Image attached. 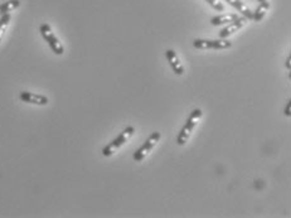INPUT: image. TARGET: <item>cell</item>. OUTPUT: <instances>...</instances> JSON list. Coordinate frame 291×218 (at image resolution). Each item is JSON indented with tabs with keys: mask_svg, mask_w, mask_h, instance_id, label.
Returning <instances> with one entry per match:
<instances>
[{
	"mask_svg": "<svg viewBox=\"0 0 291 218\" xmlns=\"http://www.w3.org/2000/svg\"><path fill=\"white\" fill-rule=\"evenodd\" d=\"M193 47L197 50H227L232 47L228 40H194Z\"/></svg>",
	"mask_w": 291,
	"mask_h": 218,
	"instance_id": "277c9868",
	"label": "cell"
},
{
	"mask_svg": "<svg viewBox=\"0 0 291 218\" xmlns=\"http://www.w3.org/2000/svg\"><path fill=\"white\" fill-rule=\"evenodd\" d=\"M226 2H227L230 6H234V9H237V12L244 14V18H247L248 20L252 19V10L244 3V2H241V0H226Z\"/></svg>",
	"mask_w": 291,
	"mask_h": 218,
	"instance_id": "9c48e42d",
	"label": "cell"
},
{
	"mask_svg": "<svg viewBox=\"0 0 291 218\" xmlns=\"http://www.w3.org/2000/svg\"><path fill=\"white\" fill-rule=\"evenodd\" d=\"M20 100L26 104H34V105L44 106L48 104V98L43 95H38V94H33V92L23 91L20 92Z\"/></svg>",
	"mask_w": 291,
	"mask_h": 218,
	"instance_id": "52a82bcc",
	"label": "cell"
},
{
	"mask_svg": "<svg viewBox=\"0 0 291 218\" xmlns=\"http://www.w3.org/2000/svg\"><path fill=\"white\" fill-rule=\"evenodd\" d=\"M206 2H207L212 8H214L216 10H218V12L224 10V6H223L220 2H218V0H206Z\"/></svg>",
	"mask_w": 291,
	"mask_h": 218,
	"instance_id": "5bb4252c",
	"label": "cell"
},
{
	"mask_svg": "<svg viewBox=\"0 0 291 218\" xmlns=\"http://www.w3.org/2000/svg\"><path fill=\"white\" fill-rule=\"evenodd\" d=\"M40 34H42V37L44 38L46 42L48 43V46L50 47V50H53V52L56 53V54L60 56L63 54V52H64V48H63L62 43L60 42V40H58L57 37L54 36V33H53V30L50 29V26H48V24H42L40 28Z\"/></svg>",
	"mask_w": 291,
	"mask_h": 218,
	"instance_id": "3957f363",
	"label": "cell"
},
{
	"mask_svg": "<svg viewBox=\"0 0 291 218\" xmlns=\"http://www.w3.org/2000/svg\"><path fill=\"white\" fill-rule=\"evenodd\" d=\"M258 2H260V6H262L264 8H266V9L270 8V3H268V0H258Z\"/></svg>",
	"mask_w": 291,
	"mask_h": 218,
	"instance_id": "2e32d148",
	"label": "cell"
},
{
	"mask_svg": "<svg viewBox=\"0 0 291 218\" xmlns=\"http://www.w3.org/2000/svg\"><path fill=\"white\" fill-rule=\"evenodd\" d=\"M135 132V129L134 126H128L125 130H124L122 132H121L118 136H116L115 139L112 140V142H110L108 145H106L105 148L102 149V155L104 156H111V155L114 154V152H116L118 149H120L121 146H122L124 144H126V142H128L130 138L134 135Z\"/></svg>",
	"mask_w": 291,
	"mask_h": 218,
	"instance_id": "7a4b0ae2",
	"label": "cell"
},
{
	"mask_svg": "<svg viewBox=\"0 0 291 218\" xmlns=\"http://www.w3.org/2000/svg\"><path fill=\"white\" fill-rule=\"evenodd\" d=\"M20 6V2L19 0H9V2H6L4 4L0 6V16H4L6 13H10L14 9H16Z\"/></svg>",
	"mask_w": 291,
	"mask_h": 218,
	"instance_id": "8fae6325",
	"label": "cell"
},
{
	"mask_svg": "<svg viewBox=\"0 0 291 218\" xmlns=\"http://www.w3.org/2000/svg\"><path fill=\"white\" fill-rule=\"evenodd\" d=\"M266 12H268V9L264 8L262 6H258L256 9H254V12H252V19H254V22L262 20V18L265 16Z\"/></svg>",
	"mask_w": 291,
	"mask_h": 218,
	"instance_id": "4fadbf2b",
	"label": "cell"
},
{
	"mask_svg": "<svg viewBox=\"0 0 291 218\" xmlns=\"http://www.w3.org/2000/svg\"><path fill=\"white\" fill-rule=\"evenodd\" d=\"M237 18H238L237 14H223V16H218L212 18L210 23H212L213 26H222V24L231 23V22L236 20Z\"/></svg>",
	"mask_w": 291,
	"mask_h": 218,
	"instance_id": "30bf717a",
	"label": "cell"
},
{
	"mask_svg": "<svg viewBox=\"0 0 291 218\" xmlns=\"http://www.w3.org/2000/svg\"><path fill=\"white\" fill-rule=\"evenodd\" d=\"M10 13H6L4 16H0V40H2V37H3L4 32H6V26H8L9 22H10Z\"/></svg>",
	"mask_w": 291,
	"mask_h": 218,
	"instance_id": "7c38bea8",
	"label": "cell"
},
{
	"mask_svg": "<svg viewBox=\"0 0 291 218\" xmlns=\"http://www.w3.org/2000/svg\"><path fill=\"white\" fill-rule=\"evenodd\" d=\"M160 138H162L160 132H152V134L149 136V139H148L146 142H145L144 144H142V146H140L139 149H138L136 152H134V155H132L134 160L135 162H142V159H144L145 156H146V155L149 154L150 152H152V148H154L155 145L159 142Z\"/></svg>",
	"mask_w": 291,
	"mask_h": 218,
	"instance_id": "5b68a950",
	"label": "cell"
},
{
	"mask_svg": "<svg viewBox=\"0 0 291 218\" xmlns=\"http://www.w3.org/2000/svg\"><path fill=\"white\" fill-rule=\"evenodd\" d=\"M290 60H291V56H288V60H286V64H285V66L288 67V71H290V68H291V66H290Z\"/></svg>",
	"mask_w": 291,
	"mask_h": 218,
	"instance_id": "e0dca14e",
	"label": "cell"
},
{
	"mask_svg": "<svg viewBox=\"0 0 291 218\" xmlns=\"http://www.w3.org/2000/svg\"><path fill=\"white\" fill-rule=\"evenodd\" d=\"M290 108H291V101L288 100V105H286V108H285V111H284V114H285L286 116H290V115H291V112H290Z\"/></svg>",
	"mask_w": 291,
	"mask_h": 218,
	"instance_id": "9a60e30c",
	"label": "cell"
},
{
	"mask_svg": "<svg viewBox=\"0 0 291 218\" xmlns=\"http://www.w3.org/2000/svg\"><path fill=\"white\" fill-rule=\"evenodd\" d=\"M247 22H248V19L244 18V16H242V18H237L236 20L231 22V23H228V26H226V28H223L222 30L220 32V40H227V38L230 37V36L234 34L236 32H238L240 29L244 28V26L247 24Z\"/></svg>",
	"mask_w": 291,
	"mask_h": 218,
	"instance_id": "8992f818",
	"label": "cell"
},
{
	"mask_svg": "<svg viewBox=\"0 0 291 218\" xmlns=\"http://www.w3.org/2000/svg\"><path fill=\"white\" fill-rule=\"evenodd\" d=\"M166 60H169V64H170L172 68H173L174 74H178V76H182V74H184V68L183 66H182L180 62H179V58L176 57V53L174 52L173 50H168L166 52Z\"/></svg>",
	"mask_w": 291,
	"mask_h": 218,
	"instance_id": "ba28073f",
	"label": "cell"
},
{
	"mask_svg": "<svg viewBox=\"0 0 291 218\" xmlns=\"http://www.w3.org/2000/svg\"><path fill=\"white\" fill-rule=\"evenodd\" d=\"M200 118H202V110H200V108H194V110L192 111L190 116L188 118V120H186V125L183 126V129L180 130V132H179L178 136H176V144L184 145L188 142L189 136H190V134L193 132L194 128L197 126V124L200 122Z\"/></svg>",
	"mask_w": 291,
	"mask_h": 218,
	"instance_id": "6da1fadb",
	"label": "cell"
}]
</instances>
